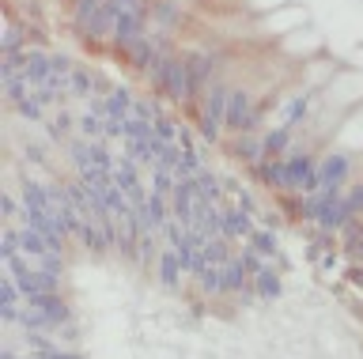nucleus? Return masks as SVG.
<instances>
[{
  "mask_svg": "<svg viewBox=\"0 0 363 359\" xmlns=\"http://www.w3.org/2000/svg\"><path fill=\"white\" fill-rule=\"evenodd\" d=\"M231 91H235V84L227 76H216L201 98V132L208 144H216L227 132V103H231Z\"/></svg>",
  "mask_w": 363,
  "mask_h": 359,
  "instance_id": "obj_1",
  "label": "nucleus"
},
{
  "mask_svg": "<svg viewBox=\"0 0 363 359\" xmlns=\"http://www.w3.org/2000/svg\"><path fill=\"white\" fill-rule=\"evenodd\" d=\"M257 125H261V110L254 106V95L246 87H235L231 103H227V132L246 137V132H257Z\"/></svg>",
  "mask_w": 363,
  "mask_h": 359,
  "instance_id": "obj_2",
  "label": "nucleus"
},
{
  "mask_svg": "<svg viewBox=\"0 0 363 359\" xmlns=\"http://www.w3.org/2000/svg\"><path fill=\"white\" fill-rule=\"evenodd\" d=\"M352 178V155L348 152H333L325 159H318V189H329V193H345Z\"/></svg>",
  "mask_w": 363,
  "mask_h": 359,
  "instance_id": "obj_3",
  "label": "nucleus"
},
{
  "mask_svg": "<svg viewBox=\"0 0 363 359\" xmlns=\"http://www.w3.org/2000/svg\"><path fill=\"white\" fill-rule=\"evenodd\" d=\"M216 69H220V53H216V50L189 53V80H193V98H189V103H197V98L208 91V84L216 80Z\"/></svg>",
  "mask_w": 363,
  "mask_h": 359,
  "instance_id": "obj_4",
  "label": "nucleus"
},
{
  "mask_svg": "<svg viewBox=\"0 0 363 359\" xmlns=\"http://www.w3.org/2000/svg\"><path fill=\"white\" fill-rule=\"evenodd\" d=\"M288 189L291 193H314L318 189V159L295 152L288 155Z\"/></svg>",
  "mask_w": 363,
  "mask_h": 359,
  "instance_id": "obj_5",
  "label": "nucleus"
},
{
  "mask_svg": "<svg viewBox=\"0 0 363 359\" xmlns=\"http://www.w3.org/2000/svg\"><path fill=\"white\" fill-rule=\"evenodd\" d=\"M113 186H118L121 193L133 200V208H140L144 200H147V193H152V189L140 186V166H136L133 159H121L118 166H113Z\"/></svg>",
  "mask_w": 363,
  "mask_h": 359,
  "instance_id": "obj_6",
  "label": "nucleus"
},
{
  "mask_svg": "<svg viewBox=\"0 0 363 359\" xmlns=\"http://www.w3.org/2000/svg\"><path fill=\"white\" fill-rule=\"evenodd\" d=\"M163 98H170V103H189L193 98V80H189V57H174V64H170V76H167V87H163Z\"/></svg>",
  "mask_w": 363,
  "mask_h": 359,
  "instance_id": "obj_7",
  "label": "nucleus"
},
{
  "mask_svg": "<svg viewBox=\"0 0 363 359\" xmlns=\"http://www.w3.org/2000/svg\"><path fill=\"white\" fill-rule=\"evenodd\" d=\"M144 27H147V4L140 0V4L125 8V12L118 16V23H113V42H118V46H125V42L140 38Z\"/></svg>",
  "mask_w": 363,
  "mask_h": 359,
  "instance_id": "obj_8",
  "label": "nucleus"
},
{
  "mask_svg": "<svg viewBox=\"0 0 363 359\" xmlns=\"http://www.w3.org/2000/svg\"><path fill=\"white\" fill-rule=\"evenodd\" d=\"M352 220H356V216H352V208H348L345 193H337V197H333V200H329V205L322 208V216H318V231H322L325 239H329V234L345 231Z\"/></svg>",
  "mask_w": 363,
  "mask_h": 359,
  "instance_id": "obj_9",
  "label": "nucleus"
},
{
  "mask_svg": "<svg viewBox=\"0 0 363 359\" xmlns=\"http://www.w3.org/2000/svg\"><path fill=\"white\" fill-rule=\"evenodd\" d=\"M27 307L38 310L42 318L53 325V333L61 329L65 321H72V307H68V302L61 299V291H57V295H34V299H27Z\"/></svg>",
  "mask_w": 363,
  "mask_h": 359,
  "instance_id": "obj_10",
  "label": "nucleus"
},
{
  "mask_svg": "<svg viewBox=\"0 0 363 359\" xmlns=\"http://www.w3.org/2000/svg\"><path fill=\"white\" fill-rule=\"evenodd\" d=\"M121 53H125V64H129V69H136V72H144V76H147V69H152V61H155L159 46H155V38L140 35V38L125 42Z\"/></svg>",
  "mask_w": 363,
  "mask_h": 359,
  "instance_id": "obj_11",
  "label": "nucleus"
},
{
  "mask_svg": "<svg viewBox=\"0 0 363 359\" xmlns=\"http://www.w3.org/2000/svg\"><path fill=\"white\" fill-rule=\"evenodd\" d=\"M231 152H235L238 163H246V166H254V171H257V166L265 163V137H254V132H246V137H235Z\"/></svg>",
  "mask_w": 363,
  "mask_h": 359,
  "instance_id": "obj_12",
  "label": "nucleus"
},
{
  "mask_svg": "<svg viewBox=\"0 0 363 359\" xmlns=\"http://www.w3.org/2000/svg\"><path fill=\"white\" fill-rule=\"evenodd\" d=\"M23 76L30 80V87H42L53 76V53L50 50H27V69Z\"/></svg>",
  "mask_w": 363,
  "mask_h": 359,
  "instance_id": "obj_13",
  "label": "nucleus"
},
{
  "mask_svg": "<svg viewBox=\"0 0 363 359\" xmlns=\"http://www.w3.org/2000/svg\"><path fill=\"white\" fill-rule=\"evenodd\" d=\"M223 216H227V239L231 242H250V234H254V212H246V208H223Z\"/></svg>",
  "mask_w": 363,
  "mask_h": 359,
  "instance_id": "obj_14",
  "label": "nucleus"
},
{
  "mask_svg": "<svg viewBox=\"0 0 363 359\" xmlns=\"http://www.w3.org/2000/svg\"><path fill=\"white\" fill-rule=\"evenodd\" d=\"M152 16H155V38H170L182 19V8H178V0H155Z\"/></svg>",
  "mask_w": 363,
  "mask_h": 359,
  "instance_id": "obj_15",
  "label": "nucleus"
},
{
  "mask_svg": "<svg viewBox=\"0 0 363 359\" xmlns=\"http://www.w3.org/2000/svg\"><path fill=\"white\" fill-rule=\"evenodd\" d=\"M155 273H159V284L174 291L182 284V276H186V268H182V257L174 250H163V253H159V261H155Z\"/></svg>",
  "mask_w": 363,
  "mask_h": 359,
  "instance_id": "obj_16",
  "label": "nucleus"
},
{
  "mask_svg": "<svg viewBox=\"0 0 363 359\" xmlns=\"http://www.w3.org/2000/svg\"><path fill=\"white\" fill-rule=\"evenodd\" d=\"M254 295H257V299H265V302L284 295V280H280V273H277L272 265L265 268V273H257V276H254Z\"/></svg>",
  "mask_w": 363,
  "mask_h": 359,
  "instance_id": "obj_17",
  "label": "nucleus"
},
{
  "mask_svg": "<svg viewBox=\"0 0 363 359\" xmlns=\"http://www.w3.org/2000/svg\"><path fill=\"white\" fill-rule=\"evenodd\" d=\"M257 178L269 189H288V159H265L257 166Z\"/></svg>",
  "mask_w": 363,
  "mask_h": 359,
  "instance_id": "obj_18",
  "label": "nucleus"
},
{
  "mask_svg": "<svg viewBox=\"0 0 363 359\" xmlns=\"http://www.w3.org/2000/svg\"><path fill=\"white\" fill-rule=\"evenodd\" d=\"M68 148V159H72V166H76V174H84V171H91L95 166V152H91V140H68L65 144Z\"/></svg>",
  "mask_w": 363,
  "mask_h": 359,
  "instance_id": "obj_19",
  "label": "nucleus"
},
{
  "mask_svg": "<svg viewBox=\"0 0 363 359\" xmlns=\"http://www.w3.org/2000/svg\"><path fill=\"white\" fill-rule=\"evenodd\" d=\"M197 287H201V295H208V299H223V295H227V287H223V268L208 265V268L197 276Z\"/></svg>",
  "mask_w": 363,
  "mask_h": 359,
  "instance_id": "obj_20",
  "label": "nucleus"
},
{
  "mask_svg": "<svg viewBox=\"0 0 363 359\" xmlns=\"http://www.w3.org/2000/svg\"><path fill=\"white\" fill-rule=\"evenodd\" d=\"M193 182H197V193H201L204 200H208V205H220V200H223V182L208 171V166H204V171H201L197 178H193Z\"/></svg>",
  "mask_w": 363,
  "mask_h": 359,
  "instance_id": "obj_21",
  "label": "nucleus"
},
{
  "mask_svg": "<svg viewBox=\"0 0 363 359\" xmlns=\"http://www.w3.org/2000/svg\"><path fill=\"white\" fill-rule=\"evenodd\" d=\"M23 291H19V284H16V276L11 273H4V280H0V314L4 310H19L23 307Z\"/></svg>",
  "mask_w": 363,
  "mask_h": 359,
  "instance_id": "obj_22",
  "label": "nucleus"
},
{
  "mask_svg": "<svg viewBox=\"0 0 363 359\" xmlns=\"http://www.w3.org/2000/svg\"><path fill=\"white\" fill-rule=\"evenodd\" d=\"M133 106H136V98L129 95V87H113V91L106 95L110 118H129V114H133Z\"/></svg>",
  "mask_w": 363,
  "mask_h": 359,
  "instance_id": "obj_23",
  "label": "nucleus"
},
{
  "mask_svg": "<svg viewBox=\"0 0 363 359\" xmlns=\"http://www.w3.org/2000/svg\"><path fill=\"white\" fill-rule=\"evenodd\" d=\"M68 95H76V98H91V95H99L95 76H91L87 69H72V76H68Z\"/></svg>",
  "mask_w": 363,
  "mask_h": 359,
  "instance_id": "obj_24",
  "label": "nucleus"
},
{
  "mask_svg": "<svg viewBox=\"0 0 363 359\" xmlns=\"http://www.w3.org/2000/svg\"><path fill=\"white\" fill-rule=\"evenodd\" d=\"M204 261H208V265H216V268H220V265H227V261H231V239H208V242H204Z\"/></svg>",
  "mask_w": 363,
  "mask_h": 359,
  "instance_id": "obj_25",
  "label": "nucleus"
},
{
  "mask_svg": "<svg viewBox=\"0 0 363 359\" xmlns=\"http://www.w3.org/2000/svg\"><path fill=\"white\" fill-rule=\"evenodd\" d=\"M30 95H34V87H30L27 76H4V98L11 106H19L23 98H30Z\"/></svg>",
  "mask_w": 363,
  "mask_h": 359,
  "instance_id": "obj_26",
  "label": "nucleus"
},
{
  "mask_svg": "<svg viewBox=\"0 0 363 359\" xmlns=\"http://www.w3.org/2000/svg\"><path fill=\"white\" fill-rule=\"evenodd\" d=\"M288 144H291V129L288 125L265 132V159H280V155L288 152Z\"/></svg>",
  "mask_w": 363,
  "mask_h": 359,
  "instance_id": "obj_27",
  "label": "nucleus"
},
{
  "mask_svg": "<svg viewBox=\"0 0 363 359\" xmlns=\"http://www.w3.org/2000/svg\"><path fill=\"white\" fill-rule=\"evenodd\" d=\"M250 246H254L261 257H277V253H280V239H277L269 227H257L254 234H250Z\"/></svg>",
  "mask_w": 363,
  "mask_h": 359,
  "instance_id": "obj_28",
  "label": "nucleus"
},
{
  "mask_svg": "<svg viewBox=\"0 0 363 359\" xmlns=\"http://www.w3.org/2000/svg\"><path fill=\"white\" fill-rule=\"evenodd\" d=\"M16 114L23 121H34V125H42L45 121V103H38V95H30V98H23V103L16 106Z\"/></svg>",
  "mask_w": 363,
  "mask_h": 359,
  "instance_id": "obj_29",
  "label": "nucleus"
},
{
  "mask_svg": "<svg viewBox=\"0 0 363 359\" xmlns=\"http://www.w3.org/2000/svg\"><path fill=\"white\" fill-rule=\"evenodd\" d=\"M72 129H79V121L72 118V114H68V110L61 106V110H57V114H53V125H50V137L53 140H65L68 137V132H72Z\"/></svg>",
  "mask_w": 363,
  "mask_h": 359,
  "instance_id": "obj_30",
  "label": "nucleus"
},
{
  "mask_svg": "<svg viewBox=\"0 0 363 359\" xmlns=\"http://www.w3.org/2000/svg\"><path fill=\"white\" fill-rule=\"evenodd\" d=\"M0 42H4V53H19V50H23V27L16 23V19H4Z\"/></svg>",
  "mask_w": 363,
  "mask_h": 359,
  "instance_id": "obj_31",
  "label": "nucleus"
},
{
  "mask_svg": "<svg viewBox=\"0 0 363 359\" xmlns=\"http://www.w3.org/2000/svg\"><path fill=\"white\" fill-rule=\"evenodd\" d=\"M99 8H106V0H72V23L84 27L87 19L99 12Z\"/></svg>",
  "mask_w": 363,
  "mask_h": 359,
  "instance_id": "obj_32",
  "label": "nucleus"
},
{
  "mask_svg": "<svg viewBox=\"0 0 363 359\" xmlns=\"http://www.w3.org/2000/svg\"><path fill=\"white\" fill-rule=\"evenodd\" d=\"M238 261L246 265V273H250V276H257V273H265V268H269V265H265V257H261L250 242L242 246V250H238Z\"/></svg>",
  "mask_w": 363,
  "mask_h": 359,
  "instance_id": "obj_33",
  "label": "nucleus"
},
{
  "mask_svg": "<svg viewBox=\"0 0 363 359\" xmlns=\"http://www.w3.org/2000/svg\"><path fill=\"white\" fill-rule=\"evenodd\" d=\"M0 253L8 257H19L23 253V242H19V227H4V234H0Z\"/></svg>",
  "mask_w": 363,
  "mask_h": 359,
  "instance_id": "obj_34",
  "label": "nucleus"
},
{
  "mask_svg": "<svg viewBox=\"0 0 363 359\" xmlns=\"http://www.w3.org/2000/svg\"><path fill=\"white\" fill-rule=\"evenodd\" d=\"M306 110H311V103H306V98H291V103H288V118H284V125H288V129L303 125Z\"/></svg>",
  "mask_w": 363,
  "mask_h": 359,
  "instance_id": "obj_35",
  "label": "nucleus"
},
{
  "mask_svg": "<svg viewBox=\"0 0 363 359\" xmlns=\"http://www.w3.org/2000/svg\"><path fill=\"white\" fill-rule=\"evenodd\" d=\"M178 132H182V125H174L170 118H159V121H155V137H159V140L178 144Z\"/></svg>",
  "mask_w": 363,
  "mask_h": 359,
  "instance_id": "obj_36",
  "label": "nucleus"
},
{
  "mask_svg": "<svg viewBox=\"0 0 363 359\" xmlns=\"http://www.w3.org/2000/svg\"><path fill=\"white\" fill-rule=\"evenodd\" d=\"M345 200H348L352 216H363V182H356V186H348V189H345Z\"/></svg>",
  "mask_w": 363,
  "mask_h": 359,
  "instance_id": "obj_37",
  "label": "nucleus"
},
{
  "mask_svg": "<svg viewBox=\"0 0 363 359\" xmlns=\"http://www.w3.org/2000/svg\"><path fill=\"white\" fill-rule=\"evenodd\" d=\"M0 212H4V220H16V216H23V200H16L11 193H4V200H0Z\"/></svg>",
  "mask_w": 363,
  "mask_h": 359,
  "instance_id": "obj_38",
  "label": "nucleus"
},
{
  "mask_svg": "<svg viewBox=\"0 0 363 359\" xmlns=\"http://www.w3.org/2000/svg\"><path fill=\"white\" fill-rule=\"evenodd\" d=\"M72 57H68V53H53V76H72Z\"/></svg>",
  "mask_w": 363,
  "mask_h": 359,
  "instance_id": "obj_39",
  "label": "nucleus"
},
{
  "mask_svg": "<svg viewBox=\"0 0 363 359\" xmlns=\"http://www.w3.org/2000/svg\"><path fill=\"white\" fill-rule=\"evenodd\" d=\"M45 359H84V355L72 352V348H53V352H45Z\"/></svg>",
  "mask_w": 363,
  "mask_h": 359,
  "instance_id": "obj_40",
  "label": "nucleus"
},
{
  "mask_svg": "<svg viewBox=\"0 0 363 359\" xmlns=\"http://www.w3.org/2000/svg\"><path fill=\"white\" fill-rule=\"evenodd\" d=\"M348 253H352V257H356V261L363 265V234H359V242H356V246H352V250H348Z\"/></svg>",
  "mask_w": 363,
  "mask_h": 359,
  "instance_id": "obj_41",
  "label": "nucleus"
},
{
  "mask_svg": "<svg viewBox=\"0 0 363 359\" xmlns=\"http://www.w3.org/2000/svg\"><path fill=\"white\" fill-rule=\"evenodd\" d=\"M348 276H352V280H356V284L363 287V268H352V273H348Z\"/></svg>",
  "mask_w": 363,
  "mask_h": 359,
  "instance_id": "obj_42",
  "label": "nucleus"
}]
</instances>
